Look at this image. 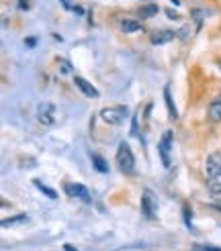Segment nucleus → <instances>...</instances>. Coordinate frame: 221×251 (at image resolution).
<instances>
[{"mask_svg":"<svg viewBox=\"0 0 221 251\" xmlns=\"http://www.w3.org/2000/svg\"><path fill=\"white\" fill-rule=\"evenodd\" d=\"M156 200H154V194L152 190H143L141 194V212H143V217L145 219H156Z\"/></svg>","mask_w":221,"mask_h":251,"instance_id":"obj_5","label":"nucleus"},{"mask_svg":"<svg viewBox=\"0 0 221 251\" xmlns=\"http://www.w3.org/2000/svg\"><path fill=\"white\" fill-rule=\"evenodd\" d=\"M217 66H219V70H221V59H219V64H217Z\"/></svg>","mask_w":221,"mask_h":251,"instance_id":"obj_26","label":"nucleus"},{"mask_svg":"<svg viewBox=\"0 0 221 251\" xmlns=\"http://www.w3.org/2000/svg\"><path fill=\"white\" fill-rule=\"evenodd\" d=\"M64 190H66V194L68 196H72V198H78V200H82V202H86V204H90L92 202V196H90V192H88V188L86 186H82V184H64Z\"/></svg>","mask_w":221,"mask_h":251,"instance_id":"obj_3","label":"nucleus"},{"mask_svg":"<svg viewBox=\"0 0 221 251\" xmlns=\"http://www.w3.org/2000/svg\"><path fill=\"white\" fill-rule=\"evenodd\" d=\"M25 43H27L29 47H33V45H35V39H27V41H25Z\"/></svg>","mask_w":221,"mask_h":251,"instance_id":"obj_23","label":"nucleus"},{"mask_svg":"<svg viewBox=\"0 0 221 251\" xmlns=\"http://www.w3.org/2000/svg\"><path fill=\"white\" fill-rule=\"evenodd\" d=\"M74 84L80 88V92H82L84 96H88V98H98V90H96V88H94L90 82H86L84 78L76 76V78H74Z\"/></svg>","mask_w":221,"mask_h":251,"instance_id":"obj_9","label":"nucleus"},{"mask_svg":"<svg viewBox=\"0 0 221 251\" xmlns=\"http://www.w3.org/2000/svg\"><path fill=\"white\" fill-rule=\"evenodd\" d=\"M64 249H66V251H76V249H74L72 245H64Z\"/></svg>","mask_w":221,"mask_h":251,"instance_id":"obj_24","label":"nucleus"},{"mask_svg":"<svg viewBox=\"0 0 221 251\" xmlns=\"http://www.w3.org/2000/svg\"><path fill=\"white\" fill-rule=\"evenodd\" d=\"M174 37H176V33H174V31H156V33H152L150 41H152L154 45H162V43L172 41Z\"/></svg>","mask_w":221,"mask_h":251,"instance_id":"obj_10","label":"nucleus"},{"mask_svg":"<svg viewBox=\"0 0 221 251\" xmlns=\"http://www.w3.org/2000/svg\"><path fill=\"white\" fill-rule=\"evenodd\" d=\"M27 221V215H19V217H12V219H4L2 221V227H10V225H17V223H23Z\"/></svg>","mask_w":221,"mask_h":251,"instance_id":"obj_17","label":"nucleus"},{"mask_svg":"<svg viewBox=\"0 0 221 251\" xmlns=\"http://www.w3.org/2000/svg\"><path fill=\"white\" fill-rule=\"evenodd\" d=\"M92 166L101 172V174H107L109 172V166H107V161L101 157V155H96V153H92Z\"/></svg>","mask_w":221,"mask_h":251,"instance_id":"obj_16","label":"nucleus"},{"mask_svg":"<svg viewBox=\"0 0 221 251\" xmlns=\"http://www.w3.org/2000/svg\"><path fill=\"white\" fill-rule=\"evenodd\" d=\"M205 172H207L209 178H211V176L221 174V151H215V153H211V155L207 157V161H205Z\"/></svg>","mask_w":221,"mask_h":251,"instance_id":"obj_7","label":"nucleus"},{"mask_svg":"<svg viewBox=\"0 0 221 251\" xmlns=\"http://www.w3.org/2000/svg\"><path fill=\"white\" fill-rule=\"evenodd\" d=\"M121 31L123 33H138L141 31V23L135 21V19H121Z\"/></svg>","mask_w":221,"mask_h":251,"instance_id":"obj_11","label":"nucleus"},{"mask_svg":"<svg viewBox=\"0 0 221 251\" xmlns=\"http://www.w3.org/2000/svg\"><path fill=\"white\" fill-rule=\"evenodd\" d=\"M182 212H184V223H187V227H189V229H193V215H191L193 210H191L189 206H184V208H182Z\"/></svg>","mask_w":221,"mask_h":251,"instance_id":"obj_18","label":"nucleus"},{"mask_svg":"<svg viewBox=\"0 0 221 251\" xmlns=\"http://www.w3.org/2000/svg\"><path fill=\"white\" fill-rule=\"evenodd\" d=\"M207 119L211 123H221V96L209 102V106H207Z\"/></svg>","mask_w":221,"mask_h":251,"instance_id":"obj_8","label":"nucleus"},{"mask_svg":"<svg viewBox=\"0 0 221 251\" xmlns=\"http://www.w3.org/2000/svg\"><path fill=\"white\" fill-rule=\"evenodd\" d=\"M207 188L211 194H221V174L211 176V178L207 180Z\"/></svg>","mask_w":221,"mask_h":251,"instance_id":"obj_13","label":"nucleus"},{"mask_svg":"<svg viewBox=\"0 0 221 251\" xmlns=\"http://www.w3.org/2000/svg\"><path fill=\"white\" fill-rule=\"evenodd\" d=\"M215 206H217V208H219V210H221V200H219V202H217V204H215Z\"/></svg>","mask_w":221,"mask_h":251,"instance_id":"obj_25","label":"nucleus"},{"mask_svg":"<svg viewBox=\"0 0 221 251\" xmlns=\"http://www.w3.org/2000/svg\"><path fill=\"white\" fill-rule=\"evenodd\" d=\"M164 102H166V106H168V115H170V119H178V110H176V106H174V100H172V94H170V88L166 86L164 88Z\"/></svg>","mask_w":221,"mask_h":251,"instance_id":"obj_12","label":"nucleus"},{"mask_svg":"<svg viewBox=\"0 0 221 251\" xmlns=\"http://www.w3.org/2000/svg\"><path fill=\"white\" fill-rule=\"evenodd\" d=\"M117 166H119V170L123 172V174H127V176H131L133 172H135V157H133V151H131V147L123 141L121 145H119V149H117Z\"/></svg>","mask_w":221,"mask_h":251,"instance_id":"obj_1","label":"nucleus"},{"mask_svg":"<svg viewBox=\"0 0 221 251\" xmlns=\"http://www.w3.org/2000/svg\"><path fill=\"white\" fill-rule=\"evenodd\" d=\"M19 8H21V10L29 8V0H21V2H19Z\"/></svg>","mask_w":221,"mask_h":251,"instance_id":"obj_21","label":"nucleus"},{"mask_svg":"<svg viewBox=\"0 0 221 251\" xmlns=\"http://www.w3.org/2000/svg\"><path fill=\"white\" fill-rule=\"evenodd\" d=\"M170 149H172V131H164L162 139L158 143V153H160V159H162L164 168H170Z\"/></svg>","mask_w":221,"mask_h":251,"instance_id":"obj_4","label":"nucleus"},{"mask_svg":"<svg viewBox=\"0 0 221 251\" xmlns=\"http://www.w3.org/2000/svg\"><path fill=\"white\" fill-rule=\"evenodd\" d=\"M166 15H168V19H172V21L178 19V15H176V12H172V10H166Z\"/></svg>","mask_w":221,"mask_h":251,"instance_id":"obj_22","label":"nucleus"},{"mask_svg":"<svg viewBox=\"0 0 221 251\" xmlns=\"http://www.w3.org/2000/svg\"><path fill=\"white\" fill-rule=\"evenodd\" d=\"M33 184H35V188H37V190H39V192H43L47 198H57V192L54 190V188H49V186H45L41 180H33Z\"/></svg>","mask_w":221,"mask_h":251,"instance_id":"obj_14","label":"nucleus"},{"mask_svg":"<svg viewBox=\"0 0 221 251\" xmlns=\"http://www.w3.org/2000/svg\"><path fill=\"white\" fill-rule=\"evenodd\" d=\"M61 4H64V8H68V10H76V6H74L70 0H61Z\"/></svg>","mask_w":221,"mask_h":251,"instance_id":"obj_20","label":"nucleus"},{"mask_svg":"<svg viewBox=\"0 0 221 251\" xmlns=\"http://www.w3.org/2000/svg\"><path fill=\"white\" fill-rule=\"evenodd\" d=\"M138 15H139L141 19H152L154 15H158V6H156V4H145V6L139 8Z\"/></svg>","mask_w":221,"mask_h":251,"instance_id":"obj_15","label":"nucleus"},{"mask_svg":"<svg viewBox=\"0 0 221 251\" xmlns=\"http://www.w3.org/2000/svg\"><path fill=\"white\" fill-rule=\"evenodd\" d=\"M193 251H221V247H215V245H194Z\"/></svg>","mask_w":221,"mask_h":251,"instance_id":"obj_19","label":"nucleus"},{"mask_svg":"<svg viewBox=\"0 0 221 251\" xmlns=\"http://www.w3.org/2000/svg\"><path fill=\"white\" fill-rule=\"evenodd\" d=\"M37 119H39V123H43V125H54L55 123V108H54V104H47V102H43V104H39V108H37Z\"/></svg>","mask_w":221,"mask_h":251,"instance_id":"obj_6","label":"nucleus"},{"mask_svg":"<svg viewBox=\"0 0 221 251\" xmlns=\"http://www.w3.org/2000/svg\"><path fill=\"white\" fill-rule=\"evenodd\" d=\"M101 119L109 125H121L127 119V108L125 106H109L101 110Z\"/></svg>","mask_w":221,"mask_h":251,"instance_id":"obj_2","label":"nucleus"}]
</instances>
